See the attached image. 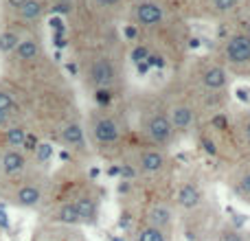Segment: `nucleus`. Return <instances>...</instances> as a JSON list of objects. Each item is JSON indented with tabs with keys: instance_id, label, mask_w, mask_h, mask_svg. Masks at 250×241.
I'll return each instance as SVG.
<instances>
[{
	"instance_id": "bb28decb",
	"label": "nucleus",
	"mask_w": 250,
	"mask_h": 241,
	"mask_svg": "<svg viewBox=\"0 0 250 241\" xmlns=\"http://www.w3.org/2000/svg\"><path fill=\"white\" fill-rule=\"evenodd\" d=\"M68 11H70L68 2H57L55 7H53V13H68Z\"/></svg>"
},
{
	"instance_id": "0eeeda50",
	"label": "nucleus",
	"mask_w": 250,
	"mask_h": 241,
	"mask_svg": "<svg viewBox=\"0 0 250 241\" xmlns=\"http://www.w3.org/2000/svg\"><path fill=\"white\" fill-rule=\"evenodd\" d=\"M149 226L151 228H158L163 230L165 226H169V221H171V211H169L167 206H154L149 211Z\"/></svg>"
},
{
	"instance_id": "423d86ee",
	"label": "nucleus",
	"mask_w": 250,
	"mask_h": 241,
	"mask_svg": "<svg viewBox=\"0 0 250 241\" xmlns=\"http://www.w3.org/2000/svg\"><path fill=\"white\" fill-rule=\"evenodd\" d=\"M136 16H138V22L141 24H158L160 20H163V11H160V7H156V4H151V2H143L141 7H138V11H136Z\"/></svg>"
},
{
	"instance_id": "9d476101",
	"label": "nucleus",
	"mask_w": 250,
	"mask_h": 241,
	"mask_svg": "<svg viewBox=\"0 0 250 241\" xmlns=\"http://www.w3.org/2000/svg\"><path fill=\"white\" fill-rule=\"evenodd\" d=\"M165 164V158L158 154V151H145V154L141 156V169L147 173H156L160 171Z\"/></svg>"
},
{
	"instance_id": "2f4dec72",
	"label": "nucleus",
	"mask_w": 250,
	"mask_h": 241,
	"mask_svg": "<svg viewBox=\"0 0 250 241\" xmlns=\"http://www.w3.org/2000/svg\"><path fill=\"white\" fill-rule=\"evenodd\" d=\"M51 26H53V29H57V31H64V26H62V20H60V18H53V20H51Z\"/></svg>"
},
{
	"instance_id": "b1692460",
	"label": "nucleus",
	"mask_w": 250,
	"mask_h": 241,
	"mask_svg": "<svg viewBox=\"0 0 250 241\" xmlns=\"http://www.w3.org/2000/svg\"><path fill=\"white\" fill-rule=\"evenodd\" d=\"M95 99L99 101V103H110V99H112V95H110V90H105V88H101V90H97Z\"/></svg>"
},
{
	"instance_id": "7c9ffc66",
	"label": "nucleus",
	"mask_w": 250,
	"mask_h": 241,
	"mask_svg": "<svg viewBox=\"0 0 250 241\" xmlns=\"http://www.w3.org/2000/svg\"><path fill=\"white\" fill-rule=\"evenodd\" d=\"M213 125H215V127H226V119L224 117H215L213 119Z\"/></svg>"
},
{
	"instance_id": "4c0bfd02",
	"label": "nucleus",
	"mask_w": 250,
	"mask_h": 241,
	"mask_svg": "<svg viewBox=\"0 0 250 241\" xmlns=\"http://www.w3.org/2000/svg\"><path fill=\"white\" fill-rule=\"evenodd\" d=\"M57 2H70V0H57Z\"/></svg>"
},
{
	"instance_id": "393cba45",
	"label": "nucleus",
	"mask_w": 250,
	"mask_h": 241,
	"mask_svg": "<svg viewBox=\"0 0 250 241\" xmlns=\"http://www.w3.org/2000/svg\"><path fill=\"white\" fill-rule=\"evenodd\" d=\"M235 4H237V0H215V7L220 9V11H229Z\"/></svg>"
},
{
	"instance_id": "a211bd4d",
	"label": "nucleus",
	"mask_w": 250,
	"mask_h": 241,
	"mask_svg": "<svg viewBox=\"0 0 250 241\" xmlns=\"http://www.w3.org/2000/svg\"><path fill=\"white\" fill-rule=\"evenodd\" d=\"M40 13H42V4L38 0H26L20 7V16L24 20H35V18H40Z\"/></svg>"
},
{
	"instance_id": "473e14b6",
	"label": "nucleus",
	"mask_w": 250,
	"mask_h": 241,
	"mask_svg": "<svg viewBox=\"0 0 250 241\" xmlns=\"http://www.w3.org/2000/svg\"><path fill=\"white\" fill-rule=\"evenodd\" d=\"M7 2H9V7H13V9H20L22 4L26 2V0H7Z\"/></svg>"
},
{
	"instance_id": "4468645a",
	"label": "nucleus",
	"mask_w": 250,
	"mask_h": 241,
	"mask_svg": "<svg viewBox=\"0 0 250 241\" xmlns=\"http://www.w3.org/2000/svg\"><path fill=\"white\" fill-rule=\"evenodd\" d=\"M204 86L207 88H222L226 83V73H224V68H211V70H207L204 73Z\"/></svg>"
},
{
	"instance_id": "f03ea898",
	"label": "nucleus",
	"mask_w": 250,
	"mask_h": 241,
	"mask_svg": "<svg viewBox=\"0 0 250 241\" xmlns=\"http://www.w3.org/2000/svg\"><path fill=\"white\" fill-rule=\"evenodd\" d=\"M90 77H92V81H95L97 86L108 88L110 83L114 81V68L110 66V61L99 60V61H95V64H92V68H90Z\"/></svg>"
},
{
	"instance_id": "6e6552de",
	"label": "nucleus",
	"mask_w": 250,
	"mask_h": 241,
	"mask_svg": "<svg viewBox=\"0 0 250 241\" xmlns=\"http://www.w3.org/2000/svg\"><path fill=\"white\" fill-rule=\"evenodd\" d=\"M40 200H42V195H40V189H35V186H31V184L22 186V189L18 191V195H16V202L20 204V206H26V208L35 206Z\"/></svg>"
},
{
	"instance_id": "9b49d317",
	"label": "nucleus",
	"mask_w": 250,
	"mask_h": 241,
	"mask_svg": "<svg viewBox=\"0 0 250 241\" xmlns=\"http://www.w3.org/2000/svg\"><path fill=\"white\" fill-rule=\"evenodd\" d=\"M191 123H193V112H191V108H187V105H178L171 112V127L187 129Z\"/></svg>"
},
{
	"instance_id": "5701e85b",
	"label": "nucleus",
	"mask_w": 250,
	"mask_h": 241,
	"mask_svg": "<svg viewBox=\"0 0 250 241\" xmlns=\"http://www.w3.org/2000/svg\"><path fill=\"white\" fill-rule=\"evenodd\" d=\"M147 57H149V51H147L145 46H138L132 51V61H136V64H143V61H147Z\"/></svg>"
},
{
	"instance_id": "f8f14e48",
	"label": "nucleus",
	"mask_w": 250,
	"mask_h": 241,
	"mask_svg": "<svg viewBox=\"0 0 250 241\" xmlns=\"http://www.w3.org/2000/svg\"><path fill=\"white\" fill-rule=\"evenodd\" d=\"M75 208H77V213H79V220L92 221L97 215V206L90 198H79L77 202H75Z\"/></svg>"
},
{
	"instance_id": "1a4fd4ad",
	"label": "nucleus",
	"mask_w": 250,
	"mask_h": 241,
	"mask_svg": "<svg viewBox=\"0 0 250 241\" xmlns=\"http://www.w3.org/2000/svg\"><path fill=\"white\" fill-rule=\"evenodd\" d=\"M200 191L195 189L193 184H185L180 191H178V202H180V206L185 208H193L200 204Z\"/></svg>"
},
{
	"instance_id": "c85d7f7f",
	"label": "nucleus",
	"mask_w": 250,
	"mask_h": 241,
	"mask_svg": "<svg viewBox=\"0 0 250 241\" xmlns=\"http://www.w3.org/2000/svg\"><path fill=\"white\" fill-rule=\"evenodd\" d=\"M242 191L250 193V173H248V176H244V180H242Z\"/></svg>"
},
{
	"instance_id": "7ed1b4c3",
	"label": "nucleus",
	"mask_w": 250,
	"mask_h": 241,
	"mask_svg": "<svg viewBox=\"0 0 250 241\" xmlns=\"http://www.w3.org/2000/svg\"><path fill=\"white\" fill-rule=\"evenodd\" d=\"M147 132H149V136L154 138L156 142H167L169 138H171V120L167 117H154L149 120V127H147Z\"/></svg>"
},
{
	"instance_id": "c756f323",
	"label": "nucleus",
	"mask_w": 250,
	"mask_h": 241,
	"mask_svg": "<svg viewBox=\"0 0 250 241\" xmlns=\"http://www.w3.org/2000/svg\"><path fill=\"white\" fill-rule=\"evenodd\" d=\"M204 149H207V151H208V154H211V156H213V154H217L215 145H213L211 141H204Z\"/></svg>"
},
{
	"instance_id": "4be33fe9",
	"label": "nucleus",
	"mask_w": 250,
	"mask_h": 241,
	"mask_svg": "<svg viewBox=\"0 0 250 241\" xmlns=\"http://www.w3.org/2000/svg\"><path fill=\"white\" fill-rule=\"evenodd\" d=\"M35 156H38L40 162H46V160L53 156V145H48V142H38V147H35Z\"/></svg>"
},
{
	"instance_id": "aec40b11",
	"label": "nucleus",
	"mask_w": 250,
	"mask_h": 241,
	"mask_svg": "<svg viewBox=\"0 0 250 241\" xmlns=\"http://www.w3.org/2000/svg\"><path fill=\"white\" fill-rule=\"evenodd\" d=\"M138 241H165V235H163V230H158V228H145V230H141V235H138Z\"/></svg>"
},
{
	"instance_id": "f704fd0d",
	"label": "nucleus",
	"mask_w": 250,
	"mask_h": 241,
	"mask_svg": "<svg viewBox=\"0 0 250 241\" xmlns=\"http://www.w3.org/2000/svg\"><path fill=\"white\" fill-rule=\"evenodd\" d=\"M99 4H104V7H110V4H117L119 0H97Z\"/></svg>"
},
{
	"instance_id": "58836bf2",
	"label": "nucleus",
	"mask_w": 250,
	"mask_h": 241,
	"mask_svg": "<svg viewBox=\"0 0 250 241\" xmlns=\"http://www.w3.org/2000/svg\"><path fill=\"white\" fill-rule=\"evenodd\" d=\"M248 38H250V22H248Z\"/></svg>"
},
{
	"instance_id": "a878e982",
	"label": "nucleus",
	"mask_w": 250,
	"mask_h": 241,
	"mask_svg": "<svg viewBox=\"0 0 250 241\" xmlns=\"http://www.w3.org/2000/svg\"><path fill=\"white\" fill-rule=\"evenodd\" d=\"M22 147H26L29 151H35V147H38V138L33 136V134H29L26 132V138H24V145Z\"/></svg>"
},
{
	"instance_id": "e433bc0d",
	"label": "nucleus",
	"mask_w": 250,
	"mask_h": 241,
	"mask_svg": "<svg viewBox=\"0 0 250 241\" xmlns=\"http://www.w3.org/2000/svg\"><path fill=\"white\" fill-rule=\"evenodd\" d=\"M246 134H248V138H250V120H248V125H246Z\"/></svg>"
},
{
	"instance_id": "20e7f679",
	"label": "nucleus",
	"mask_w": 250,
	"mask_h": 241,
	"mask_svg": "<svg viewBox=\"0 0 250 241\" xmlns=\"http://www.w3.org/2000/svg\"><path fill=\"white\" fill-rule=\"evenodd\" d=\"M26 160L24 156L20 154V151L16 149H9L2 154V158H0V167H2L4 173H9V176H13V173H20L22 169H24Z\"/></svg>"
},
{
	"instance_id": "f3484780",
	"label": "nucleus",
	"mask_w": 250,
	"mask_h": 241,
	"mask_svg": "<svg viewBox=\"0 0 250 241\" xmlns=\"http://www.w3.org/2000/svg\"><path fill=\"white\" fill-rule=\"evenodd\" d=\"M57 220L64 221V224H79V213L75 208V204H64L57 213Z\"/></svg>"
},
{
	"instance_id": "f257e3e1",
	"label": "nucleus",
	"mask_w": 250,
	"mask_h": 241,
	"mask_svg": "<svg viewBox=\"0 0 250 241\" xmlns=\"http://www.w3.org/2000/svg\"><path fill=\"white\" fill-rule=\"evenodd\" d=\"M226 55L235 64H246L250 61V38L248 35H235L230 38L229 46H226Z\"/></svg>"
},
{
	"instance_id": "cd10ccee",
	"label": "nucleus",
	"mask_w": 250,
	"mask_h": 241,
	"mask_svg": "<svg viewBox=\"0 0 250 241\" xmlns=\"http://www.w3.org/2000/svg\"><path fill=\"white\" fill-rule=\"evenodd\" d=\"M220 241H242V235H237V233H226Z\"/></svg>"
},
{
	"instance_id": "39448f33",
	"label": "nucleus",
	"mask_w": 250,
	"mask_h": 241,
	"mask_svg": "<svg viewBox=\"0 0 250 241\" xmlns=\"http://www.w3.org/2000/svg\"><path fill=\"white\" fill-rule=\"evenodd\" d=\"M95 138L101 142H114L119 141V127L114 120L110 119H101L95 123Z\"/></svg>"
},
{
	"instance_id": "6ab92c4d",
	"label": "nucleus",
	"mask_w": 250,
	"mask_h": 241,
	"mask_svg": "<svg viewBox=\"0 0 250 241\" xmlns=\"http://www.w3.org/2000/svg\"><path fill=\"white\" fill-rule=\"evenodd\" d=\"M18 42H20V38H18L13 31H4V33L0 35V53H11V51H16Z\"/></svg>"
},
{
	"instance_id": "ddd939ff",
	"label": "nucleus",
	"mask_w": 250,
	"mask_h": 241,
	"mask_svg": "<svg viewBox=\"0 0 250 241\" xmlns=\"http://www.w3.org/2000/svg\"><path fill=\"white\" fill-rule=\"evenodd\" d=\"M38 53H40V48H38V44H35L33 40H22V42H18V46H16V55L20 57V60H24V61L35 60Z\"/></svg>"
},
{
	"instance_id": "412c9836",
	"label": "nucleus",
	"mask_w": 250,
	"mask_h": 241,
	"mask_svg": "<svg viewBox=\"0 0 250 241\" xmlns=\"http://www.w3.org/2000/svg\"><path fill=\"white\" fill-rule=\"evenodd\" d=\"M13 108H16V101H13L11 92H4V90H0V112L9 114Z\"/></svg>"
},
{
	"instance_id": "dca6fc26",
	"label": "nucleus",
	"mask_w": 250,
	"mask_h": 241,
	"mask_svg": "<svg viewBox=\"0 0 250 241\" xmlns=\"http://www.w3.org/2000/svg\"><path fill=\"white\" fill-rule=\"evenodd\" d=\"M4 138H7L9 147H22L24 145V138H26V129L24 127H9Z\"/></svg>"
},
{
	"instance_id": "2eb2a0df",
	"label": "nucleus",
	"mask_w": 250,
	"mask_h": 241,
	"mask_svg": "<svg viewBox=\"0 0 250 241\" xmlns=\"http://www.w3.org/2000/svg\"><path fill=\"white\" fill-rule=\"evenodd\" d=\"M62 138H64V142H68V145H83V129H82V125L73 123V125H68V127H64Z\"/></svg>"
},
{
	"instance_id": "72a5a7b5",
	"label": "nucleus",
	"mask_w": 250,
	"mask_h": 241,
	"mask_svg": "<svg viewBox=\"0 0 250 241\" xmlns=\"http://www.w3.org/2000/svg\"><path fill=\"white\" fill-rule=\"evenodd\" d=\"M125 35H127V38H136V29H134V26H127V29H125Z\"/></svg>"
},
{
	"instance_id": "c9c22d12",
	"label": "nucleus",
	"mask_w": 250,
	"mask_h": 241,
	"mask_svg": "<svg viewBox=\"0 0 250 241\" xmlns=\"http://www.w3.org/2000/svg\"><path fill=\"white\" fill-rule=\"evenodd\" d=\"M4 123H7V114H4V112H0V127H2Z\"/></svg>"
}]
</instances>
